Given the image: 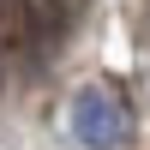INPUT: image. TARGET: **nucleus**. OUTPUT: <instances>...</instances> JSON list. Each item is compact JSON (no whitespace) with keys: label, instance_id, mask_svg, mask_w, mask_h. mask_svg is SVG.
Wrapping results in <instances>:
<instances>
[{"label":"nucleus","instance_id":"f257e3e1","mask_svg":"<svg viewBox=\"0 0 150 150\" xmlns=\"http://www.w3.org/2000/svg\"><path fill=\"white\" fill-rule=\"evenodd\" d=\"M72 132H78V144H90V150H120L132 138V120H126V108H120V96L84 90L78 102H72Z\"/></svg>","mask_w":150,"mask_h":150}]
</instances>
